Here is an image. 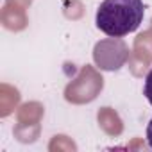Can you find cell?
<instances>
[{"label":"cell","mask_w":152,"mask_h":152,"mask_svg":"<svg viewBox=\"0 0 152 152\" xmlns=\"http://www.w3.org/2000/svg\"><path fill=\"white\" fill-rule=\"evenodd\" d=\"M97 120H99L100 129L107 136L115 138V136H120L122 131H124V122H122V118L118 116V113L113 107H102V109H99Z\"/></svg>","instance_id":"8992f818"},{"label":"cell","mask_w":152,"mask_h":152,"mask_svg":"<svg viewBox=\"0 0 152 152\" xmlns=\"http://www.w3.org/2000/svg\"><path fill=\"white\" fill-rule=\"evenodd\" d=\"M2 25L7 29V31H13V32H20L27 27L29 20H27V15H25V7L22 6H16V4H7L4 6L2 9Z\"/></svg>","instance_id":"5b68a950"},{"label":"cell","mask_w":152,"mask_h":152,"mask_svg":"<svg viewBox=\"0 0 152 152\" xmlns=\"http://www.w3.org/2000/svg\"><path fill=\"white\" fill-rule=\"evenodd\" d=\"M131 57V50L120 38L100 39L93 48V61L100 70L116 72L120 70Z\"/></svg>","instance_id":"3957f363"},{"label":"cell","mask_w":152,"mask_h":152,"mask_svg":"<svg viewBox=\"0 0 152 152\" xmlns=\"http://www.w3.org/2000/svg\"><path fill=\"white\" fill-rule=\"evenodd\" d=\"M15 136L20 141H23V143H32L39 136V125H22V124H16Z\"/></svg>","instance_id":"9c48e42d"},{"label":"cell","mask_w":152,"mask_h":152,"mask_svg":"<svg viewBox=\"0 0 152 152\" xmlns=\"http://www.w3.org/2000/svg\"><path fill=\"white\" fill-rule=\"evenodd\" d=\"M104 88V79L100 72L86 64L79 70L77 77L70 81L64 88V99L70 104H88L93 102Z\"/></svg>","instance_id":"7a4b0ae2"},{"label":"cell","mask_w":152,"mask_h":152,"mask_svg":"<svg viewBox=\"0 0 152 152\" xmlns=\"http://www.w3.org/2000/svg\"><path fill=\"white\" fill-rule=\"evenodd\" d=\"M43 118V106L39 102H27L20 106L16 113V120L22 125H39Z\"/></svg>","instance_id":"52a82bcc"},{"label":"cell","mask_w":152,"mask_h":152,"mask_svg":"<svg viewBox=\"0 0 152 152\" xmlns=\"http://www.w3.org/2000/svg\"><path fill=\"white\" fill-rule=\"evenodd\" d=\"M143 95L147 97V100H148V102H150V106H152V68H150V72L147 73V77H145Z\"/></svg>","instance_id":"8fae6325"},{"label":"cell","mask_w":152,"mask_h":152,"mask_svg":"<svg viewBox=\"0 0 152 152\" xmlns=\"http://www.w3.org/2000/svg\"><path fill=\"white\" fill-rule=\"evenodd\" d=\"M147 141H148V145L152 148V118H150V122L147 125Z\"/></svg>","instance_id":"4fadbf2b"},{"label":"cell","mask_w":152,"mask_h":152,"mask_svg":"<svg viewBox=\"0 0 152 152\" xmlns=\"http://www.w3.org/2000/svg\"><path fill=\"white\" fill-rule=\"evenodd\" d=\"M20 104V91L9 84L0 86V116H9Z\"/></svg>","instance_id":"ba28073f"},{"label":"cell","mask_w":152,"mask_h":152,"mask_svg":"<svg viewBox=\"0 0 152 152\" xmlns=\"http://www.w3.org/2000/svg\"><path fill=\"white\" fill-rule=\"evenodd\" d=\"M48 148H50L52 152H56V150H75L77 147H75V143H73L68 136L59 134V136H54V138H52Z\"/></svg>","instance_id":"30bf717a"},{"label":"cell","mask_w":152,"mask_h":152,"mask_svg":"<svg viewBox=\"0 0 152 152\" xmlns=\"http://www.w3.org/2000/svg\"><path fill=\"white\" fill-rule=\"evenodd\" d=\"M145 15L141 0H104L97 9V27L109 38H124L134 32Z\"/></svg>","instance_id":"6da1fadb"},{"label":"cell","mask_w":152,"mask_h":152,"mask_svg":"<svg viewBox=\"0 0 152 152\" xmlns=\"http://www.w3.org/2000/svg\"><path fill=\"white\" fill-rule=\"evenodd\" d=\"M152 63V27L134 38L132 54L129 57V68L134 75H141Z\"/></svg>","instance_id":"277c9868"},{"label":"cell","mask_w":152,"mask_h":152,"mask_svg":"<svg viewBox=\"0 0 152 152\" xmlns=\"http://www.w3.org/2000/svg\"><path fill=\"white\" fill-rule=\"evenodd\" d=\"M7 4H16V6H22V7H29L31 4H32V0H6Z\"/></svg>","instance_id":"7c38bea8"}]
</instances>
